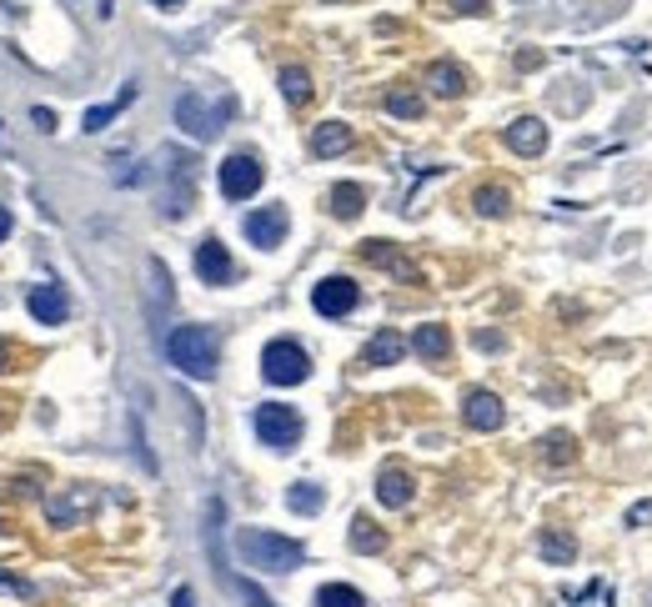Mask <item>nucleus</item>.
Segmentation results:
<instances>
[{
  "instance_id": "26",
  "label": "nucleus",
  "mask_w": 652,
  "mask_h": 607,
  "mask_svg": "<svg viewBox=\"0 0 652 607\" xmlns=\"http://www.w3.org/2000/svg\"><path fill=\"white\" fill-rule=\"evenodd\" d=\"M352 547H357V552H382L387 537L372 527V517H352Z\"/></svg>"
},
{
  "instance_id": "24",
  "label": "nucleus",
  "mask_w": 652,
  "mask_h": 607,
  "mask_svg": "<svg viewBox=\"0 0 652 607\" xmlns=\"http://www.w3.org/2000/svg\"><path fill=\"white\" fill-rule=\"evenodd\" d=\"M281 96H286L291 106H306V101H311V76H306L301 66H286V71H281Z\"/></svg>"
},
{
  "instance_id": "27",
  "label": "nucleus",
  "mask_w": 652,
  "mask_h": 607,
  "mask_svg": "<svg viewBox=\"0 0 652 607\" xmlns=\"http://www.w3.org/2000/svg\"><path fill=\"white\" fill-rule=\"evenodd\" d=\"M472 206H477L482 216H507V206H512V196H507L502 186H482V191L472 196Z\"/></svg>"
},
{
  "instance_id": "10",
  "label": "nucleus",
  "mask_w": 652,
  "mask_h": 607,
  "mask_svg": "<svg viewBox=\"0 0 652 607\" xmlns=\"http://www.w3.org/2000/svg\"><path fill=\"white\" fill-rule=\"evenodd\" d=\"M26 307H31V317H36L41 327H61V322L71 317V296H66L61 286H31Z\"/></svg>"
},
{
  "instance_id": "25",
  "label": "nucleus",
  "mask_w": 652,
  "mask_h": 607,
  "mask_svg": "<svg viewBox=\"0 0 652 607\" xmlns=\"http://www.w3.org/2000/svg\"><path fill=\"white\" fill-rule=\"evenodd\" d=\"M537 547H542V557H547V562H557V567H567V562L577 557V542H572L567 532H542V542H537Z\"/></svg>"
},
{
  "instance_id": "34",
  "label": "nucleus",
  "mask_w": 652,
  "mask_h": 607,
  "mask_svg": "<svg viewBox=\"0 0 652 607\" xmlns=\"http://www.w3.org/2000/svg\"><path fill=\"white\" fill-rule=\"evenodd\" d=\"M171 607H196V597H191V587H176V592H171Z\"/></svg>"
},
{
  "instance_id": "7",
  "label": "nucleus",
  "mask_w": 652,
  "mask_h": 607,
  "mask_svg": "<svg viewBox=\"0 0 652 607\" xmlns=\"http://www.w3.org/2000/svg\"><path fill=\"white\" fill-rule=\"evenodd\" d=\"M357 301H362V291H357L352 276H321V281L311 286V307H316L321 317H347Z\"/></svg>"
},
{
  "instance_id": "12",
  "label": "nucleus",
  "mask_w": 652,
  "mask_h": 607,
  "mask_svg": "<svg viewBox=\"0 0 652 607\" xmlns=\"http://www.w3.org/2000/svg\"><path fill=\"white\" fill-rule=\"evenodd\" d=\"M507 146H512L517 156H542V146H547V126H542L537 116H522V121L507 126Z\"/></svg>"
},
{
  "instance_id": "13",
  "label": "nucleus",
  "mask_w": 652,
  "mask_h": 607,
  "mask_svg": "<svg viewBox=\"0 0 652 607\" xmlns=\"http://www.w3.org/2000/svg\"><path fill=\"white\" fill-rule=\"evenodd\" d=\"M402 352H407L402 332L382 327V332H377V337L367 342V352H362V367H392V362H402Z\"/></svg>"
},
{
  "instance_id": "5",
  "label": "nucleus",
  "mask_w": 652,
  "mask_h": 607,
  "mask_svg": "<svg viewBox=\"0 0 652 607\" xmlns=\"http://www.w3.org/2000/svg\"><path fill=\"white\" fill-rule=\"evenodd\" d=\"M261 377L271 382V387H296V382H306L311 377V357L296 347V342H271L266 352H261Z\"/></svg>"
},
{
  "instance_id": "15",
  "label": "nucleus",
  "mask_w": 652,
  "mask_h": 607,
  "mask_svg": "<svg viewBox=\"0 0 652 607\" xmlns=\"http://www.w3.org/2000/svg\"><path fill=\"white\" fill-rule=\"evenodd\" d=\"M352 146V126L347 121H321L316 131H311V151L316 156H342Z\"/></svg>"
},
{
  "instance_id": "39",
  "label": "nucleus",
  "mask_w": 652,
  "mask_h": 607,
  "mask_svg": "<svg viewBox=\"0 0 652 607\" xmlns=\"http://www.w3.org/2000/svg\"><path fill=\"white\" fill-rule=\"evenodd\" d=\"M0 146H6V131H0Z\"/></svg>"
},
{
  "instance_id": "4",
  "label": "nucleus",
  "mask_w": 652,
  "mask_h": 607,
  "mask_svg": "<svg viewBox=\"0 0 652 607\" xmlns=\"http://www.w3.org/2000/svg\"><path fill=\"white\" fill-rule=\"evenodd\" d=\"M251 427H256V437H261L271 452H291V447L301 442V417H296V407H286V402H266V407H256Z\"/></svg>"
},
{
  "instance_id": "38",
  "label": "nucleus",
  "mask_w": 652,
  "mask_h": 607,
  "mask_svg": "<svg viewBox=\"0 0 652 607\" xmlns=\"http://www.w3.org/2000/svg\"><path fill=\"white\" fill-rule=\"evenodd\" d=\"M151 6H161V11H176V6H181V0H151Z\"/></svg>"
},
{
  "instance_id": "36",
  "label": "nucleus",
  "mask_w": 652,
  "mask_h": 607,
  "mask_svg": "<svg viewBox=\"0 0 652 607\" xmlns=\"http://www.w3.org/2000/svg\"><path fill=\"white\" fill-rule=\"evenodd\" d=\"M0 372H11V342L0 337Z\"/></svg>"
},
{
  "instance_id": "1",
  "label": "nucleus",
  "mask_w": 652,
  "mask_h": 607,
  "mask_svg": "<svg viewBox=\"0 0 652 607\" xmlns=\"http://www.w3.org/2000/svg\"><path fill=\"white\" fill-rule=\"evenodd\" d=\"M236 552L246 557V567H261V572H291V567L306 562V547L296 537H281V532H266V527H241Z\"/></svg>"
},
{
  "instance_id": "20",
  "label": "nucleus",
  "mask_w": 652,
  "mask_h": 607,
  "mask_svg": "<svg viewBox=\"0 0 652 607\" xmlns=\"http://www.w3.org/2000/svg\"><path fill=\"white\" fill-rule=\"evenodd\" d=\"M427 81H432L437 96H462V91H467V76H462V66H452V61H437V66L427 71Z\"/></svg>"
},
{
  "instance_id": "22",
  "label": "nucleus",
  "mask_w": 652,
  "mask_h": 607,
  "mask_svg": "<svg viewBox=\"0 0 652 607\" xmlns=\"http://www.w3.org/2000/svg\"><path fill=\"white\" fill-rule=\"evenodd\" d=\"M131 96H136V86H126L111 106H91V111H86V131H91V136H96V131H106V121H116V116L131 106Z\"/></svg>"
},
{
  "instance_id": "35",
  "label": "nucleus",
  "mask_w": 652,
  "mask_h": 607,
  "mask_svg": "<svg viewBox=\"0 0 652 607\" xmlns=\"http://www.w3.org/2000/svg\"><path fill=\"white\" fill-rule=\"evenodd\" d=\"M0 587H16V592H26V597L36 592V587H31V582H21V577H0Z\"/></svg>"
},
{
  "instance_id": "31",
  "label": "nucleus",
  "mask_w": 652,
  "mask_h": 607,
  "mask_svg": "<svg viewBox=\"0 0 652 607\" xmlns=\"http://www.w3.org/2000/svg\"><path fill=\"white\" fill-rule=\"evenodd\" d=\"M452 6H457L462 16H482V11H487V0H452Z\"/></svg>"
},
{
  "instance_id": "23",
  "label": "nucleus",
  "mask_w": 652,
  "mask_h": 607,
  "mask_svg": "<svg viewBox=\"0 0 652 607\" xmlns=\"http://www.w3.org/2000/svg\"><path fill=\"white\" fill-rule=\"evenodd\" d=\"M316 607H367V597L357 587H347V582H326L316 592Z\"/></svg>"
},
{
  "instance_id": "14",
  "label": "nucleus",
  "mask_w": 652,
  "mask_h": 607,
  "mask_svg": "<svg viewBox=\"0 0 652 607\" xmlns=\"http://www.w3.org/2000/svg\"><path fill=\"white\" fill-rule=\"evenodd\" d=\"M412 492H417V487H412V477H407L402 467H382V472H377V502H382V507H407Z\"/></svg>"
},
{
  "instance_id": "17",
  "label": "nucleus",
  "mask_w": 652,
  "mask_h": 607,
  "mask_svg": "<svg viewBox=\"0 0 652 607\" xmlns=\"http://www.w3.org/2000/svg\"><path fill=\"white\" fill-rule=\"evenodd\" d=\"M412 347H417V357H427V362H442L447 352H452V337H447V327H417V337H412Z\"/></svg>"
},
{
  "instance_id": "29",
  "label": "nucleus",
  "mask_w": 652,
  "mask_h": 607,
  "mask_svg": "<svg viewBox=\"0 0 652 607\" xmlns=\"http://www.w3.org/2000/svg\"><path fill=\"white\" fill-rule=\"evenodd\" d=\"M542 457L562 467V462H572V457H577V447H572V437H567V432H552V437L542 442Z\"/></svg>"
},
{
  "instance_id": "6",
  "label": "nucleus",
  "mask_w": 652,
  "mask_h": 607,
  "mask_svg": "<svg viewBox=\"0 0 652 607\" xmlns=\"http://www.w3.org/2000/svg\"><path fill=\"white\" fill-rule=\"evenodd\" d=\"M216 176H221V196H226V201H246V196H256V191H261V181H266L261 161H256V156H246V151L226 156Z\"/></svg>"
},
{
  "instance_id": "8",
  "label": "nucleus",
  "mask_w": 652,
  "mask_h": 607,
  "mask_svg": "<svg viewBox=\"0 0 652 607\" xmlns=\"http://www.w3.org/2000/svg\"><path fill=\"white\" fill-rule=\"evenodd\" d=\"M286 226H291L286 206H261V211L246 216V241L261 246V251H276V246L286 241Z\"/></svg>"
},
{
  "instance_id": "28",
  "label": "nucleus",
  "mask_w": 652,
  "mask_h": 607,
  "mask_svg": "<svg viewBox=\"0 0 652 607\" xmlns=\"http://www.w3.org/2000/svg\"><path fill=\"white\" fill-rule=\"evenodd\" d=\"M387 111L402 116V121H417V116H422V96H412V91H392V96H387Z\"/></svg>"
},
{
  "instance_id": "37",
  "label": "nucleus",
  "mask_w": 652,
  "mask_h": 607,
  "mask_svg": "<svg viewBox=\"0 0 652 607\" xmlns=\"http://www.w3.org/2000/svg\"><path fill=\"white\" fill-rule=\"evenodd\" d=\"M6 236H11V211L0 206V241H6Z\"/></svg>"
},
{
  "instance_id": "3",
  "label": "nucleus",
  "mask_w": 652,
  "mask_h": 607,
  "mask_svg": "<svg viewBox=\"0 0 652 607\" xmlns=\"http://www.w3.org/2000/svg\"><path fill=\"white\" fill-rule=\"evenodd\" d=\"M236 111V101H221V106H211L201 91H181L176 96V126L191 136V141H211L221 126H226V116Z\"/></svg>"
},
{
  "instance_id": "30",
  "label": "nucleus",
  "mask_w": 652,
  "mask_h": 607,
  "mask_svg": "<svg viewBox=\"0 0 652 607\" xmlns=\"http://www.w3.org/2000/svg\"><path fill=\"white\" fill-rule=\"evenodd\" d=\"M226 582H231V592H236L246 607H271V597H266L256 582H246V577H226Z\"/></svg>"
},
{
  "instance_id": "18",
  "label": "nucleus",
  "mask_w": 652,
  "mask_h": 607,
  "mask_svg": "<svg viewBox=\"0 0 652 607\" xmlns=\"http://www.w3.org/2000/svg\"><path fill=\"white\" fill-rule=\"evenodd\" d=\"M362 256H367L372 266H387V271H397L402 281H417V266H407V261H402V256H397L387 241H367V246H362Z\"/></svg>"
},
{
  "instance_id": "16",
  "label": "nucleus",
  "mask_w": 652,
  "mask_h": 607,
  "mask_svg": "<svg viewBox=\"0 0 652 607\" xmlns=\"http://www.w3.org/2000/svg\"><path fill=\"white\" fill-rule=\"evenodd\" d=\"M91 507V492H71V497H51L46 502V517L51 527H76V517Z\"/></svg>"
},
{
  "instance_id": "33",
  "label": "nucleus",
  "mask_w": 652,
  "mask_h": 607,
  "mask_svg": "<svg viewBox=\"0 0 652 607\" xmlns=\"http://www.w3.org/2000/svg\"><path fill=\"white\" fill-rule=\"evenodd\" d=\"M627 522H637V527H642V522H652V502H637V507L627 512Z\"/></svg>"
},
{
  "instance_id": "32",
  "label": "nucleus",
  "mask_w": 652,
  "mask_h": 607,
  "mask_svg": "<svg viewBox=\"0 0 652 607\" xmlns=\"http://www.w3.org/2000/svg\"><path fill=\"white\" fill-rule=\"evenodd\" d=\"M31 121H36V126H41V131H56V116H51V111H46V106H36V111H31Z\"/></svg>"
},
{
  "instance_id": "21",
  "label": "nucleus",
  "mask_w": 652,
  "mask_h": 607,
  "mask_svg": "<svg viewBox=\"0 0 652 607\" xmlns=\"http://www.w3.org/2000/svg\"><path fill=\"white\" fill-rule=\"evenodd\" d=\"M362 206H367V191H362V186H352V181L332 186V211H337L342 221H357V216H362Z\"/></svg>"
},
{
  "instance_id": "2",
  "label": "nucleus",
  "mask_w": 652,
  "mask_h": 607,
  "mask_svg": "<svg viewBox=\"0 0 652 607\" xmlns=\"http://www.w3.org/2000/svg\"><path fill=\"white\" fill-rule=\"evenodd\" d=\"M166 357H171V367H176L181 377H191V382H211V377H216V337H211L206 327H176V332L166 337Z\"/></svg>"
},
{
  "instance_id": "9",
  "label": "nucleus",
  "mask_w": 652,
  "mask_h": 607,
  "mask_svg": "<svg viewBox=\"0 0 652 607\" xmlns=\"http://www.w3.org/2000/svg\"><path fill=\"white\" fill-rule=\"evenodd\" d=\"M196 276H201L206 286H226V281H236V261H231V251H226L216 236H206V241L196 246Z\"/></svg>"
},
{
  "instance_id": "19",
  "label": "nucleus",
  "mask_w": 652,
  "mask_h": 607,
  "mask_svg": "<svg viewBox=\"0 0 652 607\" xmlns=\"http://www.w3.org/2000/svg\"><path fill=\"white\" fill-rule=\"evenodd\" d=\"M286 507H291V512H301V517H316V512L326 507V492H321L316 482H291Z\"/></svg>"
},
{
  "instance_id": "11",
  "label": "nucleus",
  "mask_w": 652,
  "mask_h": 607,
  "mask_svg": "<svg viewBox=\"0 0 652 607\" xmlns=\"http://www.w3.org/2000/svg\"><path fill=\"white\" fill-rule=\"evenodd\" d=\"M462 417H467V427H472V432H497V427L507 422V412H502V397H497V392H467Z\"/></svg>"
}]
</instances>
